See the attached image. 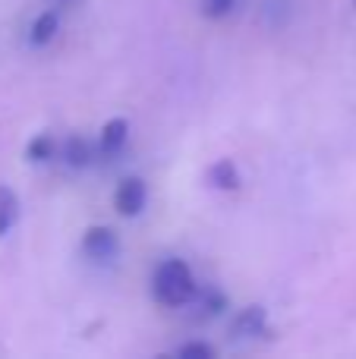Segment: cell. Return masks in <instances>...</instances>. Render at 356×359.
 <instances>
[{
  "mask_svg": "<svg viewBox=\"0 0 356 359\" xmlns=\"http://www.w3.org/2000/svg\"><path fill=\"white\" fill-rule=\"evenodd\" d=\"M233 328H237L240 337H259L265 331V309L262 306H249V309H243L237 316V322H233Z\"/></svg>",
  "mask_w": 356,
  "mask_h": 359,
  "instance_id": "8",
  "label": "cell"
},
{
  "mask_svg": "<svg viewBox=\"0 0 356 359\" xmlns=\"http://www.w3.org/2000/svg\"><path fill=\"white\" fill-rule=\"evenodd\" d=\"M82 252H85L92 262L117 259V252H120L117 230H111V227H88L85 236H82Z\"/></svg>",
  "mask_w": 356,
  "mask_h": 359,
  "instance_id": "3",
  "label": "cell"
},
{
  "mask_svg": "<svg viewBox=\"0 0 356 359\" xmlns=\"http://www.w3.org/2000/svg\"><path fill=\"white\" fill-rule=\"evenodd\" d=\"M149 205V186L142 177H123L114 192V208L123 217H139L142 208Z\"/></svg>",
  "mask_w": 356,
  "mask_h": 359,
  "instance_id": "2",
  "label": "cell"
},
{
  "mask_svg": "<svg viewBox=\"0 0 356 359\" xmlns=\"http://www.w3.org/2000/svg\"><path fill=\"white\" fill-rule=\"evenodd\" d=\"M63 158H67L69 168H88L98 158V145L85 136H69L63 145Z\"/></svg>",
  "mask_w": 356,
  "mask_h": 359,
  "instance_id": "5",
  "label": "cell"
},
{
  "mask_svg": "<svg viewBox=\"0 0 356 359\" xmlns=\"http://www.w3.org/2000/svg\"><path fill=\"white\" fill-rule=\"evenodd\" d=\"M57 32H60V16H57L54 10H44L41 16L32 22L29 29V41L35 44V48H44V44H50L57 38Z\"/></svg>",
  "mask_w": 356,
  "mask_h": 359,
  "instance_id": "6",
  "label": "cell"
},
{
  "mask_svg": "<svg viewBox=\"0 0 356 359\" xmlns=\"http://www.w3.org/2000/svg\"><path fill=\"white\" fill-rule=\"evenodd\" d=\"M177 356H183V359H212L214 347L212 344H183V347H177Z\"/></svg>",
  "mask_w": 356,
  "mask_h": 359,
  "instance_id": "12",
  "label": "cell"
},
{
  "mask_svg": "<svg viewBox=\"0 0 356 359\" xmlns=\"http://www.w3.org/2000/svg\"><path fill=\"white\" fill-rule=\"evenodd\" d=\"M130 142V123L123 117H114L101 126V136H98V158H114L126 149Z\"/></svg>",
  "mask_w": 356,
  "mask_h": 359,
  "instance_id": "4",
  "label": "cell"
},
{
  "mask_svg": "<svg viewBox=\"0 0 356 359\" xmlns=\"http://www.w3.org/2000/svg\"><path fill=\"white\" fill-rule=\"evenodd\" d=\"M208 183H212L214 189H224V192L240 189V170H237V164H233L231 158H221V161H214L212 168H208Z\"/></svg>",
  "mask_w": 356,
  "mask_h": 359,
  "instance_id": "7",
  "label": "cell"
},
{
  "mask_svg": "<svg viewBox=\"0 0 356 359\" xmlns=\"http://www.w3.org/2000/svg\"><path fill=\"white\" fill-rule=\"evenodd\" d=\"M233 6H237V0H199L202 16H208V19H224V16H231Z\"/></svg>",
  "mask_w": 356,
  "mask_h": 359,
  "instance_id": "11",
  "label": "cell"
},
{
  "mask_svg": "<svg viewBox=\"0 0 356 359\" xmlns=\"http://www.w3.org/2000/svg\"><path fill=\"white\" fill-rule=\"evenodd\" d=\"M196 290H199L196 274L183 259H164L161 265L155 268V274H151V297H155V303H161L164 309L189 306Z\"/></svg>",
  "mask_w": 356,
  "mask_h": 359,
  "instance_id": "1",
  "label": "cell"
},
{
  "mask_svg": "<svg viewBox=\"0 0 356 359\" xmlns=\"http://www.w3.org/2000/svg\"><path fill=\"white\" fill-rule=\"evenodd\" d=\"M19 221V198L10 186H0V236L10 233Z\"/></svg>",
  "mask_w": 356,
  "mask_h": 359,
  "instance_id": "9",
  "label": "cell"
},
{
  "mask_svg": "<svg viewBox=\"0 0 356 359\" xmlns=\"http://www.w3.org/2000/svg\"><path fill=\"white\" fill-rule=\"evenodd\" d=\"M54 155H57V139L50 136V133H38V136L29 142V149H25V158L35 161V164L50 161Z\"/></svg>",
  "mask_w": 356,
  "mask_h": 359,
  "instance_id": "10",
  "label": "cell"
}]
</instances>
